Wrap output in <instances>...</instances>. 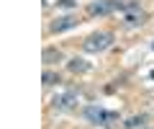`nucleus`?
Segmentation results:
<instances>
[{
	"label": "nucleus",
	"instance_id": "obj_1",
	"mask_svg": "<svg viewBox=\"0 0 154 129\" xmlns=\"http://www.w3.org/2000/svg\"><path fill=\"white\" fill-rule=\"evenodd\" d=\"M110 44H113V34L110 31H98V34H90L82 41V49L88 54H98V52H105Z\"/></svg>",
	"mask_w": 154,
	"mask_h": 129
},
{
	"label": "nucleus",
	"instance_id": "obj_2",
	"mask_svg": "<svg viewBox=\"0 0 154 129\" xmlns=\"http://www.w3.org/2000/svg\"><path fill=\"white\" fill-rule=\"evenodd\" d=\"M85 116H88L93 124H105V121H113V119H118V114L103 111L100 106H88V108H85Z\"/></svg>",
	"mask_w": 154,
	"mask_h": 129
},
{
	"label": "nucleus",
	"instance_id": "obj_3",
	"mask_svg": "<svg viewBox=\"0 0 154 129\" xmlns=\"http://www.w3.org/2000/svg\"><path fill=\"white\" fill-rule=\"evenodd\" d=\"M75 103H77V93L75 90H67V93H59V95L51 98V106L54 108H72Z\"/></svg>",
	"mask_w": 154,
	"mask_h": 129
},
{
	"label": "nucleus",
	"instance_id": "obj_4",
	"mask_svg": "<svg viewBox=\"0 0 154 129\" xmlns=\"http://www.w3.org/2000/svg\"><path fill=\"white\" fill-rule=\"evenodd\" d=\"M123 21H126V26H144V23H146V13L139 11V8H134V11H126Z\"/></svg>",
	"mask_w": 154,
	"mask_h": 129
},
{
	"label": "nucleus",
	"instance_id": "obj_5",
	"mask_svg": "<svg viewBox=\"0 0 154 129\" xmlns=\"http://www.w3.org/2000/svg\"><path fill=\"white\" fill-rule=\"evenodd\" d=\"M77 26V21L72 16H62V18H57L54 23H51V31L54 34H62V31H69V28H75Z\"/></svg>",
	"mask_w": 154,
	"mask_h": 129
},
{
	"label": "nucleus",
	"instance_id": "obj_6",
	"mask_svg": "<svg viewBox=\"0 0 154 129\" xmlns=\"http://www.w3.org/2000/svg\"><path fill=\"white\" fill-rule=\"evenodd\" d=\"M67 70H69V73H80V75H82V73H88V70H90V65L85 60H80V57H75V60L67 62Z\"/></svg>",
	"mask_w": 154,
	"mask_h": 129
},
{
	"label": "nucleus",
	"instance_id": "obj_7",
	"mask_svg": "<svg viewBox=\"0 0 154 129\" xmlns=\"http://www.w3.org/2000/svg\"><path fill=\"white\" fill-rule=\"evenodd\" d=\"M59 60H62V52L59 49H54V47L44 49V62H46V65H54V62H59Z\"/></svg>",
	"mask_w": 154,
	"mask_h": 129
},
{
	"label": "nucleus",
	"instance_id": "obj_8",
	"mask_svg": "<svg viewBox=\"0 0 154 129\" xmlns=\"http://www.w3.org/2000/svg\"><path fill=\"white\" fill-rule=\"evenodd\" d=\"M41 80H44V85H57V83H59V75L51 73V70H46V73L41 75Z\"/></svg>",
	"mask_w": 154,
	"mask_h": 129
},
{
	"label": "nucleus",
	"instance_id": "obj_9",
	"mask_svg": "<svg viewBox=\"0 0 154 129\" xmlns=\"http://www.w3.org/2000/svg\"><path fill=\"white\" fill-rule=\"evenodd\" d=\"M144 119H146V116H134V119H128V121H126V127H128V129L141 127V124H144Z\"/></svg>",
	"mask_w": 154,
	"mask_h": 129
},
{
	"label": "nucleus",
	"instance_id": "obj_10",
	"mask_svg": "<svg viewBox=\"0 0 154 129\" xmlns=\"http://www.w3.org/2000/svg\"><path fill=\"white\" fill-rule=\"evenodd\" d=\"M57 5H59V8H75V5H77V0H59Z\"/></svg>",
	"mask_w": 154,
	"mask_h": 129
},
{
	"label": "nucleus",
	"instance_id": "obj_11",
	"mask_svg": "<svg viewBox=\"0 0 154 129\" xmlns=\"http://www.w3.org/2000/svg\"><path fill=\"white\" fill-rule=\"evenodd\" d=\"M152 49H154V41H152Z\"/></svg>",
	"mask_w": 154,
	"mask_h": 129
}]
</instances>
